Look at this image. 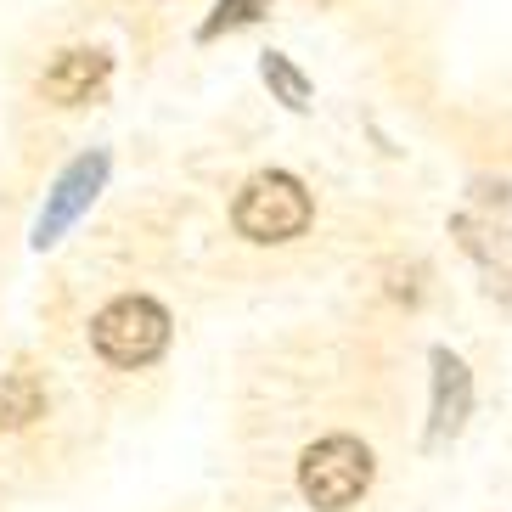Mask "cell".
<instances>
[{
	"instance_id": "obj_9",
	"label": "cell",
	"mask_w": 512,
	"mask_h": 512,
	"mask_svg": "<svg viewBox=\"0 0 512 512\" xmlns=\"http://www.w3.org/2000/svg\"><path fill=\"white\" fill-rule=\"evenodd\" d=\"M265 12H271V0H220L214 17L203 23V40H214V34H226V29H248V23H259Z\"/></svg>"
},
{
	"instance_id": "obj_5",
	"label": "cell",
	"mask_w": 512,
	"mask_h": 512,
	"mask_svg": "<svg viewBox=\"0 0 512 512\" xmlns=\"http://www.w3.org/2000/svg\"><path fill=\"white\" fill-rule=\"evenodd\" d=\"M107 74H113V57H107V51L74 46V51H62V57L46 68L40 91H46V102H57V107H79V102H91V96L102 91Z\"/></svg>"
},
{
	"instance_id": "obj_6",
	"label": "cell",
	"mask_w": 512,
	"mask_h": 512,
	"mask_svg": "<svg viewBox=\"0 0 512 512\" xmlns=\"http://www.w3.org/2000/svg\"><path fill=\"white\" fill-rule=\"evenodd\" d=\"M467 406H473V377L456 361L451 349H434V422H428V445H445V439L462 434Z\"/></svg>"
},
{
	"instance_id": "obj_3",
	"label": "cell",
	"mask_w": 512,
	"mask_h": 512,
	"mask_svg": "<svg viewBox=\"0 0 512 512\" xmlns=\"http://www.w3.org/2000/svg\"><path fill=\"white\" fill-rule=\"evenodd\" d=\"M91 349L107 366H152L169 349V310L158 299L124 293L91 321Z\"/></svg>"
},
{
	"instance_id": "obj_4",
	"label": "cell",
	"mask_w": 512,
	"mask_h": 512,
	"mask_svg": "<svg viewBox=\"0 0 512 512\" xmlns=\"http://www.w3.org/2000/svg\"><path fill=\"white\" fill-rule=\"evenodd\" d=\"M107 152H85V158H74V164L57 175V186H51L46 209H40V220H34V248H57L62 231L74 226L79 214L96 203V192L107 186Z\"/></svg>"
},
{
	"instance_id": "obj_7",
	"label": "cell",
	"mask_w": 512,
	"mask_h": 512,
	"mask_svg": "<svg viewBox=\"0 0 512 512\" xmlns=\"http://www.w3.org/2000/svg\"><path fill=\"white\" fill-rule=\"evenodd\" d=\"M46 411V383L34 372H0V434H17V428H29L34 417Z\"/></svg>"
},
{
	"instance_id": "obj_1",
	"label": "cell",
	"mask_w": 512,
	"mask_h": 512,
	"mask_svg": "<svg viewBox=\"0 0 512 512\" xmlns=\"http://www.w3.org/2000/svg\"><path fill=\"white\" fill-rule=\"evenodd\" d=\"M310 220H316V203H310L299 175H287V169L254 175L231 203V226L248 242H293L310 231Z\"/></svg>"
},
{
	"instance_id": "obj_2",
	"label": "cell",
	"mask_w": 512,
	"mask_h": 512,
	"mask_svg": "<svg viewBox=\"0 0 512 512\" xmlns=\"http://www.w3.org/2000/svg\"><path fill=\"white\" fill-rule=\"evenodd\" d=\"M299 490L316 512H349L372 490V451L355 434H327L299 456Z\"/></svg>"
},
{
	"instance_id": "obj_8",
	"label": "cell",
	"mask_w": 512,
	"mask_h": 512,
	"mask_svg": "<svg viewBox=\"0 0 512 512\" xmlns=\"http://www.w3.org/2000/svg\"><path fill=\"white\" fill-rule=\"evenodd\" d=\"M259 79L276 91V102H282L287 113H304V107H310V79H304L282 51H265V57H259Z\"/></svg>"
}]
</instances>
